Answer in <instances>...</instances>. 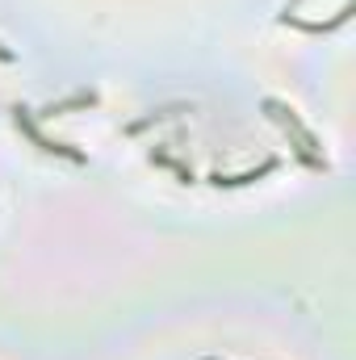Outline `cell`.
Instances as JSON below:
<instances>
[{
    "label": "cell",
    "mask_w": 356,
    "mask_h": 360,
    "mask_svg": "<svg viewBox=\"0 0 356 360\" xmlns=\"http://www.w3.org/2000/svg\"><path fill=\"white\" fill-rule=\"evenodd\" d=\"M13 122H17V130L38 147V151H46V155H63V160H72V164H84V151H76V147H68V143H55V139H46L42 130H38V122H34V109H25V105H13Z\"/></svg>",
    "instance_id": "obj_1"
},
{
    "label": "cell",
    "mask_w": 356,
    "mask_h": 360,
    "mask_svg": "<svg viewBox=\"0 0 356 360\" xmlns=\"http://www.w3.org/2000/svg\"><path fill=\"white\" fill-rule=\"evenodd\" d=\"M265 109L276 117V122H281V126H285V130H289V134H293V139H298V151H302V160H306L310 168H323V160L314 155V151H319V143H314V134H310V130L298 122V113H293L289 105H281V101H265Z\"/></svg>",
    "instance_id": "obj_2"
},
{
    "label": "cell",
    "mask_w": 356,
    "mask_h": 360,
    "mask_svg": "<svg viewBox=\"0 0 356 360\" xmlns=\"http://www.w3.org/2000/svg\"><path fill=\"white\" fill-rule=\"evenodd\" d=\"M96 105V92H76V96H68V101H51L38 117H59V113H68V109H92Z\"/></svg>",
    "instance_id": "obj_3"
},
{
    "label": "cell",
    "mask_w": 356,
    "mask_h": 360,
    "mask_svg": "<svg viewBox=\"0 0 356 360\" xmlns=\"http://www.w3.org/2000/svg\"><path fill=\"white\" fill-rule=\"evenodd\" d=\"M272 168H276V160H265V164H260V168H256V172H239V176H222V172H214V184H218V188H239V184H252V180H260V176H268V172H272Z\"/></svg>",
    "instance_id": "obj_4"
},
{
    "label": "cell",
    "mask_w": 356,
    "mask_h": 360,
    "mask_svg": "<svg viewBox=\"0 0 356 360\" xmlns=\"http://www.w3.org/2000/svg\"><path fill=\"white\" fill-rule=\"evenodd\" d=\"M151 164H160V168H172V172H177L180 180H193V172H189V168H184V164H180V160H172V155H164V151H160V147H155V151H151Z\"/></svg>",
    "instance_id": "obj_5"
},
{
    "label": "cell",
    "mask_w": 356,
    "mask_h": 360,
    "mask_svg": "<svg viewBox=\"0 0 356 360\" xmlns=\"http://www.w3.org/2000/svg\"><path fill=\"white\" fill-rule=\"evenodd\" d=\"M8 59H13V51H8V46H0V63H8Z\"/></svg>",
    "instance_id": "obj_6"
}]
</instances>
